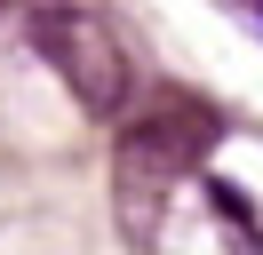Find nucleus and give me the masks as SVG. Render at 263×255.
Here are the masks:
<instances>
[{
  "label": "nucleus",
  "mask_w": 263,
  "mask_h": 255,
  "mask_svg": "<svg viewBox=\"0 0 263 255\" xmlns=\"http://www.w3.org/2000/svg\"><path fill=\"white\" fill-rule=\"evenodd\" d=\"M215 143V112L199 96H160L152 112H136L112 143V215L128 231V247H152L167 223V199L176 184L208 159Z\"/></svg>",
  "instance_id": "obj_1"
},
{
  "label": "nucleus",
  "mask_w": 263,
  "mask_h": 255,
  "mask_svg": "<svg viewBox=\"0 0 263 255\" xmlns=\"http://www.w3.org/2000/svg\"><path fill=\"white\" fill-rule=\"evenodd\" d=\"M32 48L80 96V112H120V96H128V48H120V32L104 16L64 8V0H40L32 8Z\"/></svg>",
  "instance_id": "obj_2"
}]
</instances>
